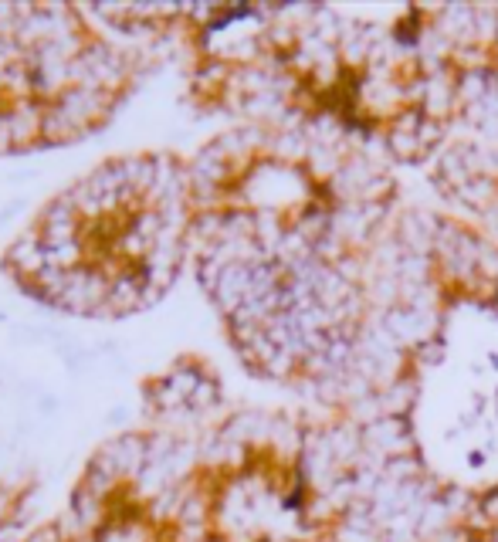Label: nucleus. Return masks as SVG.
<instances>
[{"label":"nucleus","instance_id":"2","mask_svg":"<svg viewBox=\"0 0 498 542\" xmlns=\"http://www.w3.org/2000/svg\"><path fill=\"white\" fill-rule=\"evenodd\" d=\"M109 421H112V424H122V421H126V407H116V414H112Z\"/></svg>","mask_w":498,"mask_h":542},{"label":"nucleus","instance_id":"1","mask_svg":"<svg viewBox=\"0 0 498 542\" xmlns=\"http://www.w3.org/2000/svg\"><path fill=\"white\" fill-rule=\"evenodd\" d=\"M34 400H38V410H41V414H58V397H51V393H38V397H34Z\"/></svg>","mask_w":498,"mask_h":542}]
</instances>
